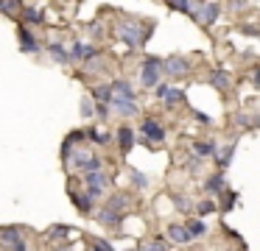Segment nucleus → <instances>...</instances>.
I'll return each mask as SVG.
<instances>
[{
  "label": "nucleus",
  "mask_w": 260,
  "mask_h": 251,
  "mask_svg": "<svg viewBox=\"0 0 260 251\" xmlns=\"http://www.w3.org/2000/svg\"><path fill=\"white\" fill-rule=\"evenodd\" d=\"M115 37L120 39V42H126L129 48H143V45L148 42V31L140 25L137 20H123L118 22V28H115Z\"/></svg>",
  "instance_id": "obj_1"
},
{
  "label": "nucleus",
  "mask_w": 260,
  "mask_h": 251,
  "mask_svg": "<svg viewBox=\"0 0 260 251\" xmlns=\"http://www.w3.org/2000/svg\"><path fill=\"white\" fill-rule=\"evenodd\" d=\"M162 67H165V61L162 59H157V56H148V59H143V70H140V81H143V87H154L157 89L159 84H162Z\"/></svg>",
  "instance_id": "obj_2"
},
{
  "label": "nucleus",
  "mask_w": 260,
  "mask_h": 251,
  "mask_svg": "<svg viewBox=\"0 0 260 251\" xmlns=\"http://www.w3.org/2000/svg\"><path fill=\"white\" fill-rule=\"evenodd\" d=\"M221 11H224V6H221V3H193L190 17L196 22H202V25L210 28V25H215V22H218Z\"/></svg>",
  "instance_id": "obj_3"
},
{
  "label": "nucleus",
  "mask_w": 260,
  "mask_h": 251,
  "mask_svg": "<svg viewBox=\"0 0 260 251\" xmlns=\"http://www.w3.org/2000/svg\"><path fill=\"white\" fill-rule=\"evenodd\" d=\"M68 165L73 167V170H84V176H87V173L101 170V159H98L95 154H87L84 148H79V151H76V154L68 159Z\"/></svg>",
  "instance_id": "obj_4"
},
{
  "label": "nucleus",
  "mask_w": 260,
  "mask_h": 251,
  "mask_svg": "<svg viewBox=\"0 0 260 251\" xmlns=\"http://www.w3.org/2000/svg\"><path fill=\"white\" fill-rule=\"evenodd\" d=\"M84 182H87V195H90L92 201H98V198H104V193H107V187H109V173L107 170L87 173Z\"/></svg>",
  "instance_id": "obj_5"
},
{
  "label": "nucleus",
  "mask_w": 260,
  "mask_h": 251,
  "mask_svg": "<svg viewBox=\"0 0 260 251\" xmlns=\"http://www.w3.org/2000/svg\"><path fill=\"white\" fill-rule=\"evenodd\" d=\"M0 243L6 245L9 251H28L23 237V229L20 226H9V229H0Z\"/></svg>",
  "instance_id": "obj_6"
},
{
  "label": "nucleus",
  "mask_w": 260,
  "mask_h": 251,
  "mask_svg": "<svg viewBox=\"0 0 260 251\" xmlns=\"http://www.w3.org/2000/svg\"><path fill=\"white\" fill-rule=\"evenodd\" d=\"M140 134H143V142L151 145V142H162L165 139V128L159 126L154 117H146V120L140 123Z\"/></svg>",
  "instance_id": "obj_7"
},
{
  "label": "nucleus",
  "mask_w": 260,
  "mask_h": 251,
  "mask_svg": "<svg viewBox=\"0 0 260 251\" xmlns=\"http://www.w3.org/2000/svg\"><path fill=\"white\" fill-rule=\"evenodd\" d=\"M70 59H73V61H84V64H87V61L98 59V48H95V45H90V42H81V39H79V42L70 45Z\"/></svg>",
  "instance_id": "obj_8"
},
{
  "label": "nucleus",
  "mask_w": 260,
  "mask_h": 251,
  "mask_svg": "<svg viewBox=\"0 0 260 251\" xmlns=\"http://www.w3.org/2000/svg\"><path fill=\"white\" fill-rule=\"evenodd\" d=\"M157 98L162 100L165 106H179V103H185V92L182 89H176V87H171V84H159L157 87Z\"/></svg>",
  "instance_id": "obj_9"
},
{
  "label": "nucleus",
  "mask_w": 260,
  "mask_h": 251,
  "mask_svg": "<svg viewBox=\"0 0 260 251\" xmlns=\"http://www.w3.org/2000/svg\"><path fill=\"white\" fill-rule=\"evenodd\" d=\"M165 73H168L171 78H179V76H187L190 73V61L182 59V56H171V59H165Z\"/></svg>",
  "instance_id": "obj_10"
},
{
  "label": "nucleus",
  "mask_w": 260,
  "mask_h": 251,
  "mask_svg": "<svg viewBox=\"0 0 260 251\" xmlns=\"http://www.w3.org/2000/svg\"><path fill=\"white\" fill-rule=\"evenodd\" d=\"M17 33H20V48H23L25 53H40V50H42V42L34 37V31H31V28L20 25Z\"/></svg>",
  "instance_id": "obj_11"
},
{
  "label": "nucleus",
  "mask_w": 260,
  "mask_h": 251,
  "mask_svg": "<svg viewBox=\"0 0 260 251\" xmlns=\"http://www.w3.org/2000/svg\"><path fill=\"white\" fill-rule=\"evenodd\" d=\"M112 109L118 112L120 117H135V115H140V106H137V100H126V98H118V95L112 98Z\"/></svg>",
  "instance_id": "obj_12"
},
{
  "label": "nucleus",
  "mask_w": 260,
  "mask_h": 251,
  "mask_svg": "<svg viewBox=\"0 0 260 251\" xmlns=\"http://www.w3.org/2000/svg\"><path fill=\"white\" fill-rule=\"evenodd\" d=\"M165 234H168V240H171V243H176V245H187V243L193 240L185 223H171L168 232H165Z\"/></svg>",
  "instance_id": "obj_13"
},
{
  "label": "nucleus",
  "mask_w": 260,
  "mask_h": 251,
  "mask_svg": "<svg viewBox=\"0 0 260 251\" xmlns=\"http://www.w3.org/2000/svg\"><path fill=\"white\" fill-rule=\"evenodd\" d=\"M98 223H101V226H109V229H118L120 223H123V218L126 215H120V212H112V209H107V206H101V209H98Z\"/></svg>",
  "instance_id": "obj_14"
},
{
  "label": "nucleus",
  "mask_w": 260,
  "mask_h": 251,
  "mask_svg": "<svg viewBox=\"0 0 260 251\" xmlns=\"http://www.w3.org/2000/svg\"><path fill=\"white\" fill-rule=\"evenodd\" d=\"M112 95L126 98V100H137L135 87H132V81H126V78H115V81H112Z\"/></svg>",
  "instance_id": "obj_15"
},
{
  "label": "nucleus",
  "mask_w": 260,
  "mask_h": 251,
  "mask_svg": "<svg viewBox=\"0 0 260 251\" xmlns=\"http://www.w3.org/2000/svg\"><path fill=\"white\" fill-rule=\"evenodd\" d=\"M118 148H120V154H129V151L135 148V128L132 126L118 128Z\"/></svg>",
  "instance_id": "obj_16"
},
{
  "label": "nucleus",
  "mask_w": 260,
  "mask_h": 251,
  "mask_svg": "<svg viewBox=\"0 0 260 251\" xmlns=\"http://www.w3.org/2000/svg\"><path fill=\"white\" fill-rule=\"evenodd\" d=\"M104 206H107V209H112V212H120V215H126L129 195H126V193H115V195H109V198L104 201Z\"/></svg>",
  "instance_id": "obj_17"
},
{
  "label": "nucleus",
  "mask_w": 260,
  "mask_h": 251,
  "mask_svg": "<svg viewBox=\"0 0 260 251\" xmlns=\"http://www.w3.org/2000/svg\"><path fill=\"white\" fill-rule=\"evenodd\" d=\"M48 53H51V59L53 61H59V64H70V50L64 48L62 42H48Z\"/></svg>",
  "instance_id": "obj_18"
},
{
  "label": "nucleus",
  "mask_w": 260,
  "mask_h": 251,
  "mask_svg": "<svg viewBox=\"0 0 260 251\" xmlns=\"http://www.w3.org/2000/svg\"><path fill=\"white\" fill-rule=\"evenodd\" d=\"M204 190L207 193H213V195H224L226 193V184H224V170H218V173H213V176L204 182Z\"/></svg>",
  "instance_id": "obj_19"
},
{
  "label": "nucleus",
  "mask_w": 260,
  "mask_h": 251,
  "mask_svg": "<svg viewBox=\"0 0 260 251\" xmlns=\"http://www.w3.org/2000/svg\"><path fill=\"white\" fill-rule=\"evenodd\" d=\"M92 98H95L98 106H109L112 103V84H98V87H92Z\"/></svg>",
  "instance_id": "obj_20"
},
{
  "label": "nucleus",
  "mask_w": 260,
  "mask_h": 251,
  "mask_svg": "<svg viewBox=\"0 0 260 251\" xmlns=\"http://www.w3.org/2000/svg\"><path fill=\"white\" fill-rule=\"evenodd\" d=\"M190 148H193V154H196V159H207V156H215V154H218L215 142H207V139H196Z\"/></svg>",
  "instance_id": "obj_21"
},
{
  "label": "nucleus",
  "mask_w": 260,
  "mask_h": 251,
  "mask_svg": "<svg viewBox=\"0 0 260 251\" xmlns=\"http://www.w3.org/2000/svg\"><path fill=\"white\" fill-rule=\"evenodd\" d=\"M23 22L25 25H40V22H45V11L37 9V6H23Z\"/></svg>",
  "instance_id": "obj_22"
},
{
  "label": "nucleus",
  "mask_w": 260,
  "mask_h": 251,
  "mask_svg": "<svg viewBox=\"0 0 260 251\" xmlns=\"http://www.w3.org/2000/svg\"><path fill=\"white\" fill-rule=\"evenodd\" d=\"M210 84H213L218 92H226V89L232 87V78L226 76L224 70H213V73H210Z\"/></svg>",
  "instance_id": "obj_23"
},
{
  "label": "nucleus",
  "mask_w": 260,
  "mask_h": 251,
  "mask_svg": "<svg viewBox=\"0 0 260 251\" xmlns=\"http://www.w3.org/2000/svg\"><path fill=\"white\" fill-rule=\"evenodd\" d=\"M235 148H238V145H235V142H230V145H224V151H218V154H215V162H218V167H221V170H226V167H230V162H232V154H235Z\"/></svg>",
  "instance_id": "obj_24"
},
{
  "label": "nucleus",
  "mask_w": 260,
  "mask_h": 251,
  "mask_svg": "<svg viewBox=\"0 0 260 251\" xmlns=\"http://www.w3.org/2000/svg\"><path fill=\"white\" fill-rule=\"evenodd\" d=\"M185 226H187V232H190V237H193V240H196V237H204V234H207V223L199 221V218H190V221H187Z\"/></svg>",
  "instance_id": "obj_25"
},
{
  "label": "nucleus",
  "mask_w": 260,
  "mask_h": 251,
  "mask_svg": "<svg viewBox=\"0 0 260 251\" xmlns=\"http://www.w3.org/2000/svg\"><path fill=\"white\" fill-rule=\"evenodd\" d=\"M70 201H73V204L79 206L81 212H90V209H92V198H90L87 193H81V195H79V193H70Z\"/></svg>",
  "instance_id": "obj_26"
},
{
  "label": "nucleus",
  "mask_w": 260,
  "mask_h": 251,
  "mask_svg": "<svg viewBox=\"0 0 260 251\" xmlns=\"http://www.w3.org/2000/svg\"><path fill=\"white\" fill-rule=\"evenodd\" d=\"M129 176H132V184H135L137 190H146L148 187V176L143 170H137V167H132L129 170Z\"/></svg>",
  "instance_id": "obj_27"
},
{
  "label": "nucleus",
  "mask_w": 260,
  "mask_h": 251,
  "mask_svg": "<svg viewBox=\"0 0 260 251\" xmlns=\"http://www.w3.org/2000/svg\"><path fill=\"white\" fill-rule=\"evenodd\" d=\"M87 137H90L92 142H98V145H107L109 142V134L101 131V128H90V131H87Z\"/></svg>",
  "instance_id": "obj_28"
},
{
  "label": "nucleus",
  "mask_w": 260,
  "mask_h": 251,
  "mask_svg": "<svg viewBox=\"0 0 260 251\" xmlns=\"http://www.w3.org/2000/svg\"><path fill=\"white\" fill-rule=\"evenodd\" d=\"M168 9H171V11H185V14L190 17V11H193V3H182V0L176 3V0H174V3H168Z\"/></svg>",
  "instance_id": "obj_29"
},
{
  "label": "nucleus",
  "mask_w": 260,
  "mask_h": 251,
  "mask_svg": "<svg viewBox=\"0 0 260 251\" xmlns=\"http://www.w3.org/2000/svg\"><path fill=\"white\" fill-rule=\"evenodd\" d=\"M235 201H238V193H232V190H226V193H224V212H230L232 206H235Z\"/></svg>",
  "instance_id": "obj_30"
},
{
  "label": "nucleus",
  "mask_w": 260,
  "mask_h": 251,
  "mask_svg": "<svg viewBox=\"0 0 260 251\" xmlns=\"http://www.w3.org/2000/svg\"><path fill=\"white\" fill-rule=\"evenodd\" d=\"M92 103H95V100H90V98L81 100V115H84V117H92V115H95V106H92Z\"/></svg>",
  "instance_id": "obj_31"
},
{
  "label": "nucleus",
  "mask_w": 260,
  "mask_h": 251,
  "mask_svg": "<svg viewBox=\"0 0 260 251\" xmlns=\"http://www.w3.org/2000/svg\"><path fill=\"white\" fill-rule=\"evenodd\" d=\"M171 198H174V204L179 206V209H190V201H187L185 195H179V193H171Z\"/></svg>",
  "instance_id": "obj_32"
},
{
  "label": "nucleus",
  "mask_w": 260,
  "mask_h": 251,
  "mask_svg": "<svg viewBox=\"0 0 260 251\" xmlns=\"http://www.w3.org/2000/svg\"><path fill=\"white\" fill-rule=\"evenodd\" d=\"M210 212H215V201H202L199 204V215H210Z\"/></svg>",
  "instance_id": "obj_33"
},
{
  "label": "nucleus",
  "mask_w": 260,
  "mask_h": 251,
  "mask_svg": "<svg viewBox=\"0 0 260 251\" xmlns=\"http://www.w3.org/2000/svg\"><path fill=\"white\" fill-rule=\"evenodd\" d=\"M92 251H112V245H109L107 240H95V243H92Z\"/></svg>",
  "instance_id": "obj_34"
},
{
  "label": "nucleus",
  "mask_w": 260,
  "mask_h": 251,
  "mask_svg": "<svg viewBox=\"0 0 260 251\" xmlns=\"http://www.w3.org/2000/svg\"><path fill=\"white\" fill-rule=\"evenodd\" d=\"M95 115L107 120V117H109V106H98V103H95Z\"/></svg>",
  "instance_id": "obj_35"
},
{
  "label": "nucleus",
  "mask_w": 260,
  "mask_h": 251,
  "mask_svg": "<svg viewBox=\"0 0 260 251\" xmlns=\"http://www.w3.org/2000/svg\"><path fill=\"white\" fill-rule=\"evenodd\" d=\"M146 251H165V245L159 243V240H154V243H148V245H146Z\"/></svg>",
  "instance_id": "obj_36"
},
{
  "label": "nucleus",
  "mask_w": 260,
  "mask_h": 251,
  "mask_svg": "<svg viewBox=\"0 0 260 251\" xmlns=\"http://www.w3.org/2000/svg\"><path fill=\"white\" fill-rule=\"evenodd\" d=\"M68 232H70V229H68V226H59V229H53V232H51V234H59V237H62V240H64V234H68Z\"/></svg>",
  "instance_id": "obj_37"
},
{
  "label": "nucleus",
  "mask_w": 260,
  "mask_h": 251,
  "mask_svg": "<svg viewBox=\"0 0 260 251\" xmlns=\"http://www.w3.org/2000/svg\"><path fill=\"white\" fill-rule=\"evenodd\" d=\"M252 84H254V87H260V67L252 73Z\"/></svg>",
  "instance_id": "obj_38"
},
{
  "label": "nucleus",
  "mask_w": 260,
  "mask_h": 251,
  "mask_svg": "<svg viewBox=\"0 0 260 251\" xmlns=\"http://www.w3.org/2000/svg\"><path fill=\"white\" fill-rule=\"evenodd\" d=\"M90 31H92V37H98V33H101V22H92Z\"/></svg>",
  "instance_id": "obj_39"
},
{
  "label": "nucleus",
  "mask_w": 260,
  "mask_h": 251,
  "mask_svg": "<svg viewBox=\"0 0 260 251\" xmlns=\"http://www.w3.org/2000/svg\"><path fill=\"white\" fill-rule=\"evenodd\" d=\"M56 251H73V248H64V245H62V248H56Z\"/></svg>",
  "instance_id": "obj_40"
},
{
  "label": "nucleus",
  "mask_w": 260,
  "mask_h": 251,
  "mask_svg": "<svg viewBox=\"0 0 260 251\" xmlns=\"http://www.w3.org/2000/svg\"><path fill=\"white\" fill-rule=\"evenodd\" d=\"M126 251H143V248H126Z\"/></svg>",
  "instance_id": "obj_41"
},
{
  "label": "nucleus",
  "mask_w": 260,
  "mask_h": 251,
  "mask_svg": "<svg viewBox=\"0 0 260 251\" xmlns=\"http://www.w3.org/2000/svg\"><path fill=\"white\" fill-rule=\"evenodd\" d=\"M0 11H3V3H0Z\"/></svg>",
  "instance_id": "obj_42"
},
{
  "label": "nucleus",
  "mask_w": 260,
  "mask_h": 251,
  "mask_svg": "<svg viewBox=\"0 0 260 251\" xmlns=\"http://www.w3.org/2000/svg\"><path fill=\"white\" fill-rule=\"evenodd\" d=\"M226 251H232V248H226Z\"/></svg>",
  "instance_id": "obj_43"
}]
</instances>
